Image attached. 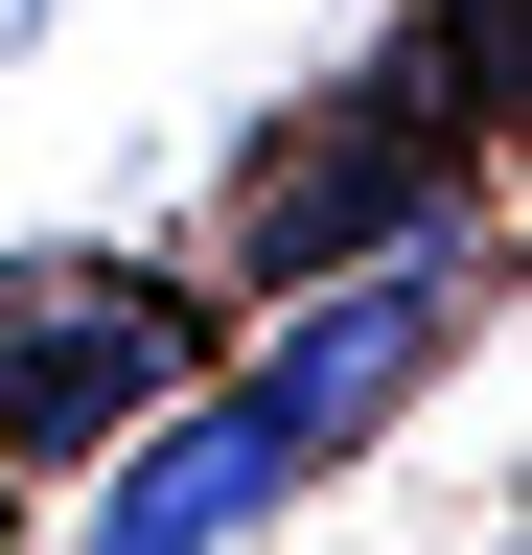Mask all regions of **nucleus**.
<instances>
[{
	"mask_svg": "<svg viewBox=\"0 0 532 555\" xmlns=\"http://www.w3.org/2000/svg\"><path fill=\"white\" fill-rule=\"evenodd\" d=\"M417 232H463V116H417V93L301 116L278 163L232 185V278L255 301H278V278H348V255H417Z\"/></svg>",
	"mask_w": 532,
	"mask_h": 555,
	"instance_id": "f257e3e1",
	"label": "nucleus"
},
{
	"mask_svg": "<svg viewBox=\"0 0 532 555\" xmlns=\"http://www.w3.org/2000/svg\"><path fill=\"white\" fill-rule=\"evenodd\" d=\"M255 509H301V463H278V416H255V393H140V416L93 440V532H116V555L255 532Z\"/></svg>",
	"mask_w": 532,
	"mask_h": 555,
	"instance_id": "20e7f679",
	"label": "nucleus"
},
{
	"mask_svg": "<svg viewBox=\"0 0 532 555\" xmlns=\"http://www.w3.org/2000/svg\"><path fill=\"white\" fill-rule=\"evenodd\" d=\"M140 393H185L163 278H0V463H93Z\"/></svg>",
	"mask_w": 532,
	"mask_h": 555,
	"instance_id": "7ed1b4c3",
	"label": "nucleus"
},
{
	"mask_svg": "<svg viewBox=\"0 0 532 555\" xmlns=\"http://www.w3.org/2000/svg\"><path fill=\"white\" fill-rule=\"evenodd\" d=\"M278 301H301V324L255 347L232 393L278 416V463L324 486V463H348L371 416H393V393H417L440 347H463V232H417V255H348V278H278Z\"/></svg>",
	"mask_w": 532,
	"mask_h": 555,
	"instance_id": "f03ea898",
	"label": "nucleus"
}]
</instances>
